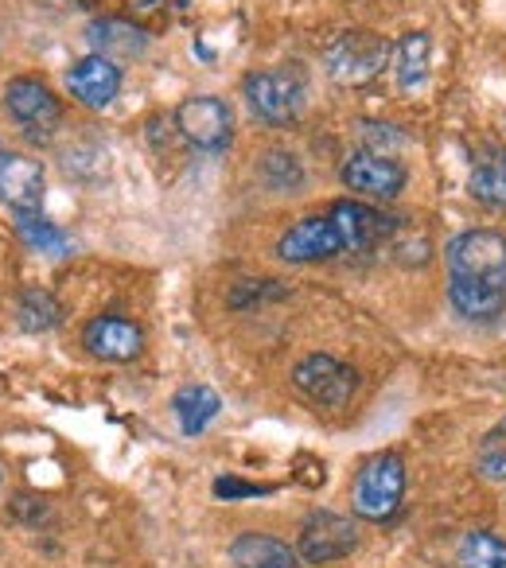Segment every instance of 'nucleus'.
I'll use <instances>...</instances> for the list:
<instances>
[{
    "instance_id": "nucleus-1",
    "label": "nucleus",
    "mask_w": 506,
    "mask_h": 568,
    "mask_svg": "<svg viewBox=\"0 0 506 568\" xmlns=\"http://www.w3.org/2000/svg\"><path fill=\"white\" fill-rule=\"evenodd\" d=\"M448 273L459 284L506 293V237L495 230H467L448 242Z\"/></svg>"
},
{
    "instance_id": "nucleus-2",
    "label": "nucleus",
    "mask_w": 506,
    "mask_h": 568,
    "mask_svg": "<svg viewBox=\"0 0 506 568\" xmlns=\"http://www.w3.org/2000/svg\"><path fill=\"white\" fill-rule=\"evenodd\" d=\"M405 495V464L394 452H382V456L366 459L363 471L355 475V487H351V506H355L358 518L366 521H389L402 506Z\"/></svg>"
},
{
    "instance_id": "nucleus-3",
    "label": "nucleus",
    "mask_w": 506,
    "mask_h": 568,
    "mask_svg": "<svg viewBox=\"0 0 506 568\" xmlns=\"http://www.w3.org/2000/svg\"><path fill=\"white\" fill-rule=\"evenodd\" d=\"M386 63H389V43L374 32H343L324 51L327 74L335 82H343V87H363L374 74H382Z\"/></svg>"
},
{
    "instance_id": "nucleus-4",
    "label": "nucleus",
    "mask_w": 506,
    "mask_h": 568,
    "mask_svg": "<svg viewBox=\"0 0 506 568\" xmlns=\"http://www.w3.org/2000/svg\"><path fill=\"white\" fill-rule=\"evenodd\" d=\"M242 90L253 118L270 121V125H289L304 105V82L296 71H257L245 79Z\"/></svg>"
},
{
    "instance_id": "nucleus-5",
    "label": "nucleus",
    "mask_w": 506,
    "mask_h": 568,
    "mask_svg": "<svg viewBox=\"0 0 506 568\" xmlns=\"http://www.w3.org/2000/svg\"><path fill=\"white\" fill-rule=\"evenodd\" d=\"M4 110H9V118L24 129L28 141H48L51 129H55L59 118H63L59 98L51 94L40 79H12L9 87H4Z\"/></svg>"
},
{
    "instance_id": "nucleus-6",
    "label": "nucleus",
    "mask_w": 506,
    "mask_h": 568,
    "mask_svg": "<svg viewBox=\"0 0 506 568\" xmlns=\"http://www.w3.org/2000/svg\"><path fill=\"white\" fill-rule=\"evenodd\" d=\"M293 382L304 397H312L324 409H343V405L355 397L358 389V374L351 366H343L340 358L332 355H308L296 363Z\"/></svg>"
},
{
    "instance_id": "nucleus-7",
    "label": "nucleus",
    "mask_w": 506,
    "mask_h": 568,
    "mask_svg": "<svg viewBox=\"0 0 506 568\" xmlns=\"http://www.w3.org/2000/svg\"><path fill=\"white\" fill-rule=\"evenodd\" d=\"M175 129L188 136L195 149L203 152H222L234 136V113L222 98H211V94H199V98H188L180 102L175 110Z\"/></svg>"
},
{
    "instance_id": "nucleus-8",
    "label": "nucleus",
    "mask_w": 506,
    "mask_h": 568,
    "mask_svg": "<svg viewBox=\"0 0 506 568\" xmlns=\"http://www.w3.org/2000/svg\"><path fill=\"white\" fill-rule=\"evenodd\" d=\"M277 253L285 261H293V265H308V261H327L347 253V242H343L340 222L327 211V214H308L296 226H289L277 242Z\"/></svg>"
},
{
    "instance_id": "nucleus-9",
    "label": "nucleus",
    "mask_w": 506,
    "mask_h": 568,
    "mask_svg": "<svg viewBox=\"0 0 506 568\" xmlns=\"http://www.w3.org/2000/svg\"><path fill=\"white\" fill-rule=\"evenodd\" d=\"M355 545H358V534H355V526H351V518L320 510L301 526V545H296V552H301V560H308V565H332V560L351 557Z\"/></svg>"
},
{
    "instance_id": "nucleus-10",
    "label": "nucleus",
    "mask_w": 506,
    "mask_h": 568,
    "mask_svg": "<svg viewBox=\"0 0 506 568\" xmlns=\"http://www.w3.org/2000/svg\"><path fill=\"white\" fill-rule=\"evenodd\" d=\"M340 175L351 191H358V195H366V199H394L397 191L405 187V180H409L397 160H389L386 152H371V149L351 152Z\"/></svg>"
},
{
    "instance_id": "nucleus-11",
    "label": "nucleus",
    "mask_w": 506,
    "mask_h": 568,
    "mask_svg": "<svg viewBox=\"0 0 506 568\" xmlns=\"http://www.w3.org/2000/svg\"><path fill=\"white\" fill-rule=\"evenodd\" d=\"M82 343L94 358H105V363H133L144 347V335L133 320L121 316H98L87 324L82 332Z\"/></svg>"
},
{
    "instance_id": "nucleus-12",
    "label": "nucleus",
    "mask_w": 506,
    "mask_h": 568,
    "mask_svg": "<svg viewBox=\"0 0 506 568\" xmlns=\"http://www.w3.org/2000/svg\"><path fill=\"white\" fill-rule=\"evenodd\" d=\"M67 87L87 110H105L121 90V67L105 55H87L67 71Z\"/></svg>"
},
{
    "instance_id": "nucleus-13",
    "label": "nucleus",
    "mask_w": 506,
    "mask_h": 568,
    "mask_svg": "<svg viewBox=\"0 0 506 568\" xmlns=\"http://www.w3.org/2000/svg\"><path fill=\"white\" fill-rule=\"evenodd\" d=\"M0 199L17 214H36L43 203V164L4 152L0 160Z\"/></svg>"
},
{
    "instance_id": "nucleus-14",
    "label": "nucleus",
    "mask_w": 506,
    "mask_h": 568,
    "mask_svg": "<svg viewBox=\"0 0 506 568\" xmlns=\"http://www.w3.org/2000/svg\"><path fill=\"white\" fill-rule=\"evenodd\" d=\"M332 219L340 222L343 230V242H347V253H363L371 250V245H378L382 237L389 234V219L386 214H378L374 206L366 203H335L332 206Z\"/></svg>"
},
{
    "instance_id": "nucleus-15",
    "label": "nucleus",
    "mask_w": 506,
    "mask_h": 568,
    "mask_svg": "<svg viewBox=\"0 0 506 568\" xmlns=\"http://www.w3.org/2000/svg\"><path fill=\"white\" fill-rule=\"evenodd\" d=\"M230 560H234L237 568H301V552L289 549L281 537H270V534L234 537Z\"/></svg>"
},
{
    "instance_id": "nucleus-16",
    "label": "nucleus",
    "mask_w": 506,
    "mask_h": 568,
    "mask_svg": "<svg viewBox=\"0 0 506 568\" xmlns=\"http://www.w3.org/2000/svg\"><path fill=\"white\" fill-rule=\"evenodd\" d=\"M172 409H175V420H180L183 436H199L214 417H219L222 402L211 386H183L180 394H175Z\"/></svg>"
},
{
    "instance_id": "nucleus-17",
    "label": "nucleus",
    "mask_w": 506,
    "mask_h": 568,
    "mask_svg": "<svg viewBox=\"0 0 506 568\" xmlns=\"http://www.w3.org/2000/svg\"><path fill=\"white\" fill-rule=\"evenodd\" d=\"M90 43H94V55H121V59H133L144 51V32L133 24H125V20H98V24H90Z\"/></svg>"
},
{
    "instance_id": "nucleus-18",
    "label": "nucleus",
    "mask_w": 506,
    "mask_h": 568,
    "mask_svg": "<svg viewBox=\"0 0 506 568\" xmlns=\"http://www.w3.org/2000/svg\"><path fill=\"white\" fill-rule=\"evenodd\" d=\"M428 74V36L409 32L394 48V79L402 90H417Z\"/></svg>"
},
{
    "instance_id": "nucleus-19",
    "label": "nucleus",
    "mask_w": 506,
    "mask_h": 568,
    "mask_svg": "<svg viewBox=\"0 0 506 568\" xmlns=\"http://www.w3.org/2000/svg\"><path fill=\"white\" fill-rule=\"evenodd\" d=\"M17 230L32 250L48 253V257H67L71 253V237L55 222L43 219V214H17Z\"/></svg>"
},
{
    "instance_id": "nucleus-20",
    "label": "nucleus",
    "mask_w": 506,
    "mask_h": 568,
    "mask_svg": "<svg viewBox=\"0 0 506 568\" xmlns=\"http://www.w3.org/2000/svg\"><path fill=\"white\" fill-rule=\"evenodd\" d=\"M17 320L24 332H51V327H59V320H63V308H59V301L48 288H28L17 304Z\"/></svg>"
},
{
    "instance_id": "nucleus-21",
    "label": "nucleus",
    "mask_w": 506,
    "mask_h": 568,
    "mask_svg": "<svg viewBox=\"0 0 506 568\" xmlns=\"http://www.w3.org/2000/svg\"><path fill=\"white\" fill-rule=\"evenodd\" d=\"M472 195L487 206H506V160L503 156H483L472 168Z\"/></svg>"
},
{
    "instance_id": "nucleus-22",
    "label": "nucleus",
    "mask_w": 506,
    "mask_h": 568,
    "mask_svg": "<svg viewBox=\"0 0 506 568\" xmlns=\"http://www.w3.org/2000/svg\"><path fill=\"white\" fill-rule=\"evenodd\" d=\"M459 568H506V541L475 529L459 541Z\"/></svg>"
},
{
    "instance_id": "nucleus-23",
    "label": "nucleus",
    "mask_w": 506,
    "mask_h": 568,
    "mask_svg": "<svg viewBox=\"0 0 506 568\" xmlns=\"http://www.w3.org/2000/svg\"><path fill=\"white\" fill-rule=\"evenodd\" d=\"M475 471L490 483L506 479V417L479 440V452H475Z\"/></svg>"
},
{
    "instance_id": "nucleus-24",
    "label": "nucleus",
    "mask_w": 506,
    "mask_h": 568,
    "mask_svg": "<svg viewBox=\"0 0 506 568\" xmlns=\"http://www.w3.org/2000/svg\"><path fill=\"white\" fill-rule=\"evenodd\" d=\"M214 495H219V498H253V495H270V487H257V483H237V479H219V483H214Z\"/></svg>"
},
{
    "instance_id": "nucleus-25",
    "label": "nucleus",
    "mask_w": 506,
    "mask_h": 568,
    "mask_svg": "<svg viewBox=\"0 0 506 568\" xmlns=\"http://www.w3.org/2000/svg\"><path fill=\"white\" fill-rule=\"evenodd\" d=\"M129 4H133L136 17H152V12H164L168 0H129Z\"/></svg>"
},
{
    "instance_id": "nucleus-26",
    "label": "nucleus",
    "mask_w": 506,
    "mask_h": 568,
    "mask_svg": "<svg viewBox=\"0 0 506 568\" xmlns=\"http://www.w3.org/2000/svg\"><path fill=\"white\" fill-rule=\"evenodd\" d=\"M0 160H4V149H0Z\"/></svg>"
}]
</instances>
